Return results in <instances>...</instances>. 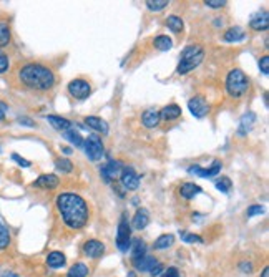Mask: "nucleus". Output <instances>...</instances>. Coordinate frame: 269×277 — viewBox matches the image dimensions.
Instances as JSON below:
<instances>
[{"mask_svg":"<svg viewBox=\"0 0 269 277\" xmlns=\"http://www.w3.org/2000/svg\"><path fill=\"white\" fill-rule=\"evenodd\" d=\"M57 211L63 224L72 231H80L90 221V206L87 199L75 192H62L55 201Z\"/></svg>","mask_w":269,"mask_h":277,"instance_id":"f257e3e1","label":"nucleus"},{"mask_svg":"<svg viewBox=\"0 0 269 277\" xmlns=\"http://www.w3.org/2000/svg\"><path fill=\"white\" fill-rule=\"evenodd\" d=\"M17 78H18V83L23 88L38 93L50 92L55 87V82H57L52 68L35 62L23 63L17 70Z\"/></svg>","mask_w":269,"mask_h":277,"instance_id":"f03ea898","label":"nucleus"},{"mask_svg":"<svg viewBox=\"0 0 269 277\" xmlns=\"http://www.w3.org/2000/svg\"><path fill=\"white\" fill-rule=\"evenodd\" d=\"M204 58V50L199 45H189L181 52V58L178 63V75H186V73L193 72Z\"/></svg>","mask_w":269,"mask_h":277,"instance_id":"7ed1b4c3","label":"nucleus"},{"mask_svg":"<svg viewBox=\"0 0 269 277\" xmlns=\"http://www.w3.org/2000/svg\"><path fill=\"white\" fill-rule=\"evenodd\" d=\"M226 92L231 98H239L243 96L244 93L248 92L249 88V78L244 75V72H241L239 68H234L228 73L226 77Z\"/></svg>","mask_w":269,"mask_h":277,"instance_id":"20e7f679","label":"nucleus"},{"mask_svg":"<svg viewBox=\"0 0 269 277\" xmlns=\"http://www.w3.org/2000/svg\"><path fill=\"white\" fill-rule=\"evenodd\" d=\"M132 246V226L128 224L127 216H122V219L118 222V231H117V247L122 252H127Z\"/></svg>","mask_w":269,"mask_h":277,"instance_id":"39448f33","label":"nucleus"},{"mask_svg":"<svg viewBox=\"0 0 269 277\" xmlns=\"http://www.w3.org/2000/svg\"><path fill=\"white\" fill-rule=\"evenodd\" d=\"M83 146H85V155H87L88 160H92V161H100L105 155V146L97 135H90L87 140L83 141Z\"/></svg>","mask_w":269,"mask_h":277,"instance_id":"423d86ee","label":"nucleus"},{"mask_svg":"<svg viewBox=\"0 0 269 277\" xmlns=\"http://www.w3.org/2000/svg\"><path fill=\"white\" fill-rule=\"evenodd\" d=\"M68 93L73 98H77V100H85L92 93V87L83 78H77V80H72L68 83Z\"/></svg>","mask_w":269,"mask_h":277,"instance_id":"0eeeda50","label":"nucleus"},{"mask_svg":"<svg viewBox=\"0 0 269 277\" xmlns=\"http://www.w3.org/2000/svg\"><path fill=\"white\" fill-rule=\"evenodd\" d=\"M123 165L117 160H110L107 165L102 168V178L105 183H110V181H115L118 180L120 176H122V171H123Z\"/></svg>","mask_w":269,"mask_h":277,"instance_id":"6e6552de","label":"nucleus"},{"mask_svg":"<svg viewBox=\"0 0 269 277\" xmlns=\"http://www.w3.org/2000/svg\"><path fill=\"white\" fill-rule=\"evenodd\" d=\"M188 110L194 118H204L209 113V105L203 96H193L188 101Z\"/></svg>","mask_w":269,"mask_h":277,"instance_id":"1a4fd4ad","label":"nucleus"},{"mask_svg":"<svg viewBox=\"0 0 269 277\" xmlns=\"http://www.w3.org/2000/svg\"><path fill=\"white\" fill-rule=\"evenodd\" d=\"M105 251H107V247H105L103 242L98 239H90L83 244L85 256L90 257V259H100V257L105 254Z\"/></svg>","mask_w":269,"mask_h":277,"instance_id":"9d476101","label":"nucleus"},{"mask_svg":"<svg viewBox=\"0 0 269 277\" xmlns=\"http://www.w3.org/2000/svg\"><path fill=\"white\" fill-rule=\"evenodd\" d=\"M120 180H122L123 187H125V189H128V191H134L139 186V176L136 175V171H134L132 166L123 168Z\"/></svg>","mask_w":269,"mask_h":277,"instance_id":"9b49d317","label":"nucleus"},{"mask_svg":"<svg viewBox=\"0 0 269 277\" xmlns=\"http://www.w3.org/2000/svg\"><path fill=\"white\" fill-rule=\"evenodd\" d=\"M221 166H223V163L219 161V160H216L209 168L191 166L188 171H189V175H194V176H199V178H213V176L219 175V171H221Z\"/></svg>","mask_w":269,"mask_h":277,"instance_id":"f8f14e48","label":"nucleus"},{"mask_svg":"<svg viewBox=\"0 0 269 277\" xmlns=\"http://www.w3.org/2000/svg\"><path fill=\"white\" fill-rule=\"evenodd\" d=\"M60 180L57 175H42L37 178V181L32 183L33 187H38V189H45V191H52L55 187H58Z\"/></svg>","mask_w":269,"mask_h":277,"instance_id":"ddd939ff","label":"nucleus"},{"mask_svg":"<svg viewBox=\"0 0 269 277\" xmlns=\"http://www.w3.org/2000/svg\"><path fill=\"white\" fill-rule=\"evenodd\" d=\"M249 27H251L253 30H256V32L268 30V27H269L268 12L266 10H259V12L254 13V15L251 17V20H249Z\"/></svg>","mask_w":269,"mask_h":277,"instance_id":"4468645a","label":"nucleus"},{"mask_svg":"<svg viewBox=\"0 0 269 277\" xmlns=\"http://www.w3.org/2000/svg\"><path fill=\"white\" fill-rule=\"evenodd\" d=\"M158 262L159 261L154 256H143V257H139V259H133L132 264H133L134 269L139 271V272H151L153 267L156 266Z\"/></svg>","mask_w":269,"mask_h":277,"instance_id":"2eb2a0df","label":"nucleus"},{"mask_svg":"<svg viewBox=\"0 0 269 277\" xmlns=\"http://www.w3.org/2000/svg\"><path fill=\"white\" fill-rule=\"evenodd\" d=\"M45 262H47V266L52 267V269H60V267H63L65 264H67V257H65L63 252L52 251V252H48Z\"/></svg>","mask_w":269,"mask_h":277,"instance_id":"dca6fc26","label":"nucleus"},{"mask_svg":"<svg viewBox=\"0 0 269 277\" xmlns=\"http://www.w3.org/2000/svg\"><path fill=\"white\" fill-rule=\"evenodd\" d=\"M141 123L144 128H148V130H151V128H156L159 125V111L158 110H153V108H149L141 115Z\"/></svg>","mask_w":269,"mask_h":277,"instance_id":"f3484780","label":"nucleus"},{"mask_svg":"<svg viewBox=\"0 0 269 277\" xmlns=\"http://www.w3.org/2000/svg\"><path fill=\"white\" fill-rule=\"evenodd\" d=\"M199 192H203V189L199 187L198 185H194V183H183L181 186H179V196L183 197V199H193L194 196H198Z\"/></svg>","mask_w":269,"mask_h":277,"instance_id":"a211bd4d","label":"nucleus"},{"mask_svg":"<svg viewBox=\"0 0 269 277\" xmlns=\"http://www.w3.org/2000/svg\"><path fill=\"white\" fill-rule=\"evenodd\" d=\"M179 116H181V108L178 105H168L159 111V120H164V121H174Z\"/></svg>","mask_w":269,"mask_h":277,"instance_id":"6ab92c4d","label":"nucleus"},{"mask_svg":"<svg viewBox=\"0 0 269 277\" xmlns=\"http://www.w3.org/2000/svg\"><path fill=\"white\" fill-rule=\"evenodd\" d=\"M85 125H88V128H92V130L102 133V135H107V133H108L107 121L102 120V118H98V116H87V118H85Z\"/></svg>","mask_w":269,"mask_h":277,"instance_id":"aec40b11","label":"nucleus"},{"mask_svg":"<svg viewBox=\"0 0 269 277\" xmlns=\"http://www.w3.org/2000/svg\"><path fill=\"white\" fill-rule=\"evenodd\" d=\"M148 222H149V212L144 209V207H141V209H138L136 212H134V216H133V227L136 231L144 229V227L148 226Z\"/></svg>","mask_w":269,"mask_h":277,"instance_id":"412c9836","label":"nucleus"},{"mask_svg":"<svg viewBox=\"0 0 269 277\" xmlns=\"http://www.w3.org/2000/svg\"><path fill=\"white\" fill-rule=\"evenodd\" d=\"M244 37H246V33H244V30L241 27H231V28H228V30L224 32L223 40L229 42V43H236V42L244 40Z\"/></svg>","mask_w":269,"mask_h":277,"instance_id":"4be33fe9","label":"nucleus"},{"mask_svg":"<svg viewBox=\"0 0 269 277\" xmlns=\"http://www.w3.org/2000/svg\"><path fill=\"white\" fill-rule=\"evenodd\" d=\"M47 121L52 125L57 131H67L72 128V121L67 120V118H62V116H55V115H48L47 116Z\"/></svg>","mask_w":269,"mask_h":277,"instance_id":"5701e85b","label":"nucleus"},{"mask_svg":"<svg viewBox=\"0 0 269 277\" xmlns=\"http://www.w3.org/2000/svg\"><path fill=\"white\" fill-rule=\"evenodd\" d=\"M12 42V30L7 22H0V50L10 45Z\"/></svg>","mask_w":269,"mask_h":277,"instance_id":"b1692460","label":"nucleus"},{"mask_svg":"<svg viewBox=\"0 0 269 277\" xmlns=\"http://www.w3.org/2000/svg\"><path fill=\"white\" fill-rule=\"evenodd\" d=\"M88 272H90V269H88L87 264H83V262H77V264H73L67 271V277H87Z\"/></svg>","mask_w":269,"mask_h":277,"instance_id":"393cba45","label":"nucleus"},{"mask_svg":"<svg viewBox=\"0 0 269 277\" xmlns=\"http://www.w3.org/2000/svg\"><path fill=\"white\" fill-rule=\"evenodd\" d=\"M173 244H174V236L173 234H161L156 241H154L153 247L156 251H164V249H168V247H171Z\"/></svg>","mask_w":269,"mask_h":277,"instance_id":"a878e982","label":"nucleus"},{"mask_svg":"<svg viewBox=\"0 0 269 277\" xmlns=\"http://www.w3.org/2000/svg\"><path fill=\"white\" fill-rule=\"evenodd\" d=\"M254 121H256V115H254V113H248V115H244L241 118V123H239V130H238L239 135L241 136L248 135V131L251 130Z\"/></svg>","mask_w":269,"mask_h":277,"instance_id":"bb28decb","label":"nucleus"},{"mask_svg":"<svg viewBox=\"0 0 269 277\" xmlns=\"http://www.w3.org/2000/svg\"><path fill=\"white\" fill-rule=\"evenodd\" d=\"M132 247V261L133 259H139V257L146 256V244L141 239H134L133 244L130 246Z\"/></svg>","mask_w":269,"mask_h":277,"instance_id":"cd10ccee","label":"nucleus"},{"mask_svg":"<svg viewBox=\"0 0 269 277\" xmlns=\"http://www.w3.org/2000/svg\"><path fill=\"white\" fill-rule=\"evenodd\" d=\"M166 27H168L173 33H181L183 28H184L183 18L178 17V15H169V17L166 18Z\"/></svg>","mask_w":269,"mask_h":277,"instance_id":"c85d7f7f","label":"nucleus"},{"mask_svg":"<svg viewBox=\"0 0 269 277\" xmlns=\"http://www.w3.org/2000/svg\"><path fill=\"white\" fill-rule=\"evenodd\" d=\"M153 43H154V48H156V50H159V52H166V50H169V48L173 47L171 38H169L168 35H159V37H156Z\"/></svg>","mask_w":269,"mask_h":277,"instance_id":"c756f323","label":"nucleus"},{"mask_svg":"<svg viewBox=\"0 0 269 277\" xmlns=\"http://www.w3.org/2000/svg\"><path fill=\"white\" fill-rule=\"evenodd\" d=\"M10 232L7 229V226L3 224V222H0V251L7 249L10 246Z\"/></svg>","mask_w":269,"mask_h":277,"instance_id":"7c9ffc66","label":"nucleus"},{"mask_svg":"<svg viewBox=\"0 0 269 277\" xmlns=\"http://www.w3.org/2000/svg\"><path fill=\"white\" fill-rule=\"evenodd\" d=\"M63 136H65V140H68L72 145L75 146H83V138L80 136V133L78 131H75V130H67L63 133Z\"/></svg>","mask_w":269,"mask_h":277,"instance_id":"2f4dec72","label":"nucleus"},{"mask_svg":"<svg viewBox=\"0 0 269 277\" xmlns=\"http://www.w3.org/2000/svg\"><path fill=\"white\" fill-rule=\"evenodd\" d=\"M168 5H169L168 0H146V7L151 12H159L163 8H166Z\"/></svg>","mask_w":269,"mask_h":277,"instance_id":"473e14b6","label":"nucleus"},{"mask_svg":"<svg viewBox=\"0 0 269 277\" xmlns=\"http://www.w3.org/2000/svg\"><path fill=\"white\" fill-rule=\"evenodd\" d=\"M55 166H57V170L62 173H72L73 171V163L67 160V158H58V160L55 161Z\"/></svg>","mask_w":269,"mask_h":277,"instance_id":"72a5a7b5","label":"nucleus"},{"mask_svg":"<svg viewBox=\"0 0 269 277\" xmlns=\"http://www.w3.org/2000/svg\"><path fill=\"white\" fill-rule=\"evenodd\" d=\"M231 186H233V183L228 176H221V180L216 181V187L221 192H229L231 191Z\"/></svg>","mask_w":269,"mask_h":277,"instance_id":"f704fd0d","label":"nucleus"},{"mask_svg":"<svg viewBox=\"0 0 269 277\" xmlns=\"http://www.w3.org/2000/svg\"><path fill=\"white\" fill-rule=\"evenodd\" d=\"M181 239L186 242V244H203V237H199L198 234H191V232H181Z\"/></svg>","mask_w":269,"mask_h":277,"instance_id":"c9c22d12","label":"nucleus"},{"mask_svg":"<svg viewBox=\"0 0 269 277\" xmlns=\"http://www.w3.org/2000/svg\"><path fill=\"white\" fill-rule=\"evenodd\" d=\"M8 67H10V60H8V55L7 53H3L0 50V75H3V73L8 72Z\"/></svg>","mask_w":269,"mask_h":277,"instance_id":"e433bc0d","label":"nucleus"},{"mask_svg":"<svg viewBox=\"0 0 269 277\" xmlns=\"http://www.w3.org/2000/svg\"><path fill=\"white\" fill-rule=\"evenodd\" d=\"M263 212H264V207L261 204H253V206L248 207L246 216L248 217H253V216H256V214H263Z\"/></svg>","mask_w":269,"mask_h":277,"instance_id":"4c0bfd02","label":"nucleus"},{"mask_svg":"<svg viewBox=\"0 0 269 277\" xmlns=\"http://www.w3.org/2000/svg\"><path fill=\"white\" fill-rule=\"evenodd\" d=\"M259 70L263 72V75H268L269 73V57L268 55L259 58Z\"/></svg>","mask_w":269,"mask_h":277,"instance_id":"58836bf2","label":"nucleus"},{"mask_svg":"<svg viewBox=\"0 0 269 277\" xmlns=\"http://www.w3.org/2000/svg\"><path fill=\"white\" fill-rule=\"evenodd\" d=\"M204 5L211 7V8H223L224 5H226V0H206Z\"/></svg>","mask_w":269,"mask_h":277,"instance_id":"ea45409f","label":"nucleus"},{"mask_svg":"<svg viewBox=\"0 0 269 277\" xmlns=\"http://www.w3.org/2000/svg\"><path fill=\"white\" fill-rule=\"evenodd\" d=\"M158 277H179V271L176 267H168V269H164Z\"/></svg>","mask_w":269,"mask_h":277,"instance_id":"a19ab883","label":"nucleus"},{"mask_svg":"<svg viewBox=\"0 0 269 277\" xmlns=\"http://www.w3.org/2000/svg\"><path fill=\"white\" fill-rule=\"evenodd\" d=\"M12 160H13L15 163H18V165L22 166V168H30V165H32V163H30L28 160H25V158H22L20 155H17V153H13V155H12Z\"/></svg>","mask_w":269,"mask_h":277,"instance_id":"79ce46f5","label":"nucleus"},{"mask_svg":"<svg viewBox=\"0 0 269 277\" xmlns=\"http://www.w3.org/2000/svg\"><path fill=\"white\" fill-rule=\"evenodd\" d=\"M163 271H164V266L161 264V262H158V264L153 267V271L149 272V276H151V277H158Z\"/></svg>","mask_w":269,"mask_h":277,"instance_id":"37998d69","label":"nucleus"},{"mask_svg":"<svg viewBox=\"0 0 269 277\" xmlns=\"http://www.w3.org/2000/svg\"><path fill=\"white\" fill-rule=\"evenodd\" d=\"M239 269H241L243 272H246V274H249V272H253V262H241L239 264Z\"/></svg>","mask_w":269,"mask_h":277,"instance_id":"c03bdc74","label":"nucleus"},{"mask_svg":"<svg viewBox=\"0 0 269 277\" xmlns=\"http://www.w3.org/2000/svg\"><path fill=\"white\" fill-rule=\"evenodd\" d=\"M18 123H23L25 126H35V123L30 120V118H25V116H20L18 118Z\"/></svg>","mask_w":269,"mask_h":277,"instance_id":"a18cd8bd","label":"nucleus"},{"mask_svg":"<svg viewBox=\"0 0 269 277\" xmlns=\"http://www.w3.org/2000/svg\"><path fill=\"white\" fill-rule=\"evenodd\" d=\"M0 277H20V276L15 274V272H5V274H2Z\"/></svg>","mask_w":269,"mask_h":277,"instance_id":"49530a36","label":"nucleus"},{"mask_svg":"<svg viewBox=\"0 0 269 277\" xmlns=\"http://www.w3.org/2000/svg\"><path fill=\"white\" fill-rule=\"evenodd\" d=\"M261 277H269V267H264L261 272Z\"/></svg>","mask_w":269,"mask_h":277,"instance_id":"de8ad7c7","label":"nucleus"},{"mask_svg":"<svg viewBox=\"0 0 269 277\" xmlns=\"http://www.w3.org/2000/svg\"><path fill=\"white\" fill-rule=\"evenodd\" d=\"M5 106L3 105H0V120H3V118H5Z\"/></svg>","mask_w":269,"mask_h":277,"instance_id":"09e8293b","label":"nucleus"},{"mask_svg":"<svg viewBox=\"0 0 269 277\" xmlns=\"http://www.w3.org/2000/svg\"><path fill=\"white\" fill-rule=\"evenodd\" d=\"M62 151L65 155H72V150H70V148H62Z\"/></svg>","mask_w":269,"mask_h":277,"instance_id":"8fccbe9b","label":"nucleus"},{"mask_svg":"<svg viewBox=\"0 0 269 277\" xmlns=\"http://www.w3.org/2000/svg\"><path fill=\"white\" fill-rule=\"evenodd\" d=\"M127 277H136V276H134V272H130V274H128Z\"/></svg>","mask_w":269,"mask_h":277,"instance_id":"3c124183","label":"nucleus"}]
</instances>
